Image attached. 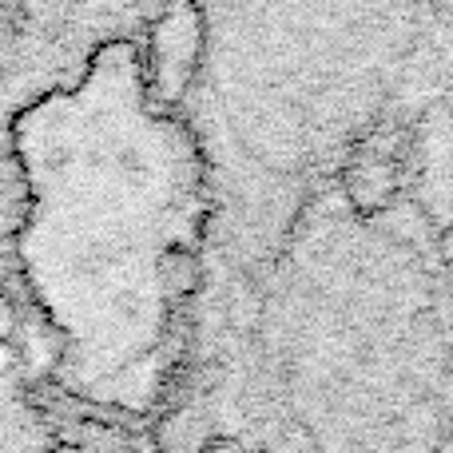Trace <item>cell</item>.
Instances as JSON below:
<instances>
[{"label":"cell","instance_id":"1","mask_svg":"<svg viewBox=\"0 0 453 453\" xmlns=\"http://www.w3.org/2000/svg\"><path fill=\"white\" fill-rule=\"evenodd\" d=\"M346 188H350V199L362 207V211H382L394 199V188H398V172L386 156H366L346 172Z\"/></svg>","mask_w":453,"mask_h":453},{"label":"cell","instance_id":"2","mask_svg":"<svg viewBox=\"0 0 453 453\" xmlns=\"http://www.w3.org/2000/svg\"><path fill=\"white\" fill-rule=\"evenodd\" d=\"M164 271L172 274V287H175V290H191V287L199 282V263H196L191 255H172V258L164 263Z\"/></svg>","mask_w":453,"mask_h":453},{"label":"cell","instance_id":"3","mask_svg":"<svg viewBox=\"0 0 453 453\" xmlns=\"http://www.w3.org/2000/svg\"><path fill=\"white\" fill-rule=\"evenodd\" d=\"M12 334H16V306H12V298L0 290V342H8Z\"/></svg>","mask_w":453,"mask_h":453},{"label":"cell","instance_id":"4","mask_svg":"<svg viewBox=\"0 0 453 453\" xmlns=\"http://www.w3.org/2000/svg\"><path fill=\"white\" fill-rule=\"evenodd\" d=\"M199 453H250L247 446H242V441H234V438H207L203 446H199Z\"/></svg>","mask_w":453,"mask_h":453},{"label":"cell","instance_id":"5","mask_svg":"<svg viewBox=\"0 0 453 453\" xmlns=\"http://www.w3.org/2000/svg\"><path fill=\"white\" fill-rule=\"evenodd\" d=\"M52 453H80V449H76V446H56Z\"/></svg>","mask_w":453,"mask_h":453}]
</instances>
